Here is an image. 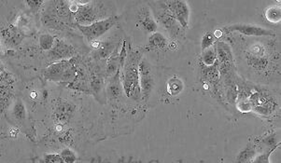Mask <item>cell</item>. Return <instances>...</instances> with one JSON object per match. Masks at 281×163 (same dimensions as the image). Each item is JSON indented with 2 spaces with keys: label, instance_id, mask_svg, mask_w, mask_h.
I'll use <instances>...</instances> for the list:
<instances>
[{
  "label": "cell",
  "instance_id": "6da1fadb",
  "mask_svg": "<svg viewBox=\"0 0 281 163\" xmlns=\"http://www.w3.org/2000/svg\"><path fill=\"white\" fill-rule=\"evenodd\" d=\"M243 59L251 73L261 76H269L279 72L280 55L276 50V44L266 40L265 42L250 41L245 44L242 50Z\"/></svg>",
  "mask_w": 281,
  "mask_h": 163
},
{
  "label": "cell",
  "instance_id": "7a4b0ae2",
  "mask_svg": "<svg viewBox=\"0 0 281 163\" xmlns=\"http://www.w3.org/2000/svg\"><path fill=\"white\" fill-rule=\"evenodd\" d=\"M143 58L142 50L130 49L127 51L125 62L121 70V86L127 97L133 100H139L142 98L141 89L139 86L138 65Z\"/></svg>",
  "mask_w": 281,
  "mask_h": 163
},
{
  "label": "cell",
  "instance_id": "3957f363",
  "mask_svg": "<svg viewBox=\"0 0 281 163\" xmlns=\"http://www.w3.org/2000/svg\"><path fill=\"white\" fill-rule=\"evenodd\" d=\"M77 65L75 59L60 61L47 66L43 70V76L50 82L70 83L76 80L78 76Z\"/></svg>",
  "mask_w": 281,
  "mask_h": 163
},
{
  "label": "cell",
  "instance_id": "277c9868",
  "mask_svg": "<svg viewBox=\"0 0 281 163\" xmlns=\"http://www.w3.org/2000/svg\"><path fill=\"white\" fill-rule=\"evenodd\" d=\"M79 9L73 15L77 25L87 26L95 22L104 20L106 11L104 3L99 1H77Z\"/></svg>",
  "mask_w": 281,
  "mask_h": 163
},
{
  "label": "cell",
  "instance_id": "5b68a950",
  "mask_svg": "<svg viewBox=\"0 0 281 163\" xmlns=\"http://www.w3.org/2000/svg\"><path fill=\"white\" fill-rule=\"evenodd\" d=\"M217 50V65L221 78L233 74L235 68V58L232 52L231 46L225 41L220 40L215 44Z\"/></svg>",
  "mask_w": 281,
  "mask_h": 163
},
{
  "label": "cell",
  "instance_id": "8992f818",
  "mask_svg": "<svg viewBox=\"0 0 281 163\" xmlns=\"http://www.w3.org/2000/svg\"><path fill=\"white\" fill-rule=\"evenodd\" d=\"M116 22H117V17L111 15L104 20L94 22L87 26H82V25H77V26L83 36L87 38L89 42H93L95 40H98V38L104 36L106 33L109 32L111 28L115 25Z\"/></svg>",
  "mask_w": 281,
  "mask_h": 163
},
{
  "label": "cell",
  "instance_id": "52a82bcc",
  "mask_svg": "<svg viewBox=\"0 0 281 163\" xmlns=\"http://www.w3.org/2000/svg\"><path fill=\"white\" fill-rule=\"evenodd\" d=\"M139 86L143 99H148L155 85V73L154 66L146 58H142L138 65Z\"/></svg>",
  "mask_w": 281,
  "mask_h": 163
},
{
  "label": "cell",
  "instance_id": "ba28073f",
  "mask_svg": "<svg viewBox=\"0 0 281 163\" xmlns=\"http://www.w3.org/2000/svg\"><path fill=\"white\" fill-rule=\"evenodd\" d=\"M156 5V11H155V17L156 21L160 22L161 24L166 28V31L169 34L170 38L173 39H177L182 36L184 29L182 25L178 23L176 19L171 15L168 11L163 7L161 1L155 2Z\"/></svg>",
  "mask_w": 281,
  "mask_h": 163
},
{
  "label": "cell",
  "instance_id": "9c48e42d",
  "mask_svg": "<svg viewBox=\"0 0 281 163\" xmlns=\"http://www.w3.org/2000/svg\"><path fill=\"white\" fill-rule=\"evenodd\" d=\"M226 32L239 33L244 37L247 38H274L276 37V32H274L271 29L260 26L257 24H251V23H236L232 24L229 26L224 28Z\"/></svg>",
  "mask_w": 281,
  "mask_h": 163
},
{
  "label": "cell",
  "instance_id": "30bf717a",
  "mask_svg": "<svg viewBox=\"0 0 281 163\" xmlns=\"http://www.w3.org/2000/svg\"><path fill=\"white\" fill-rule=\"evenodd\" d=\"M163 7L170 13L172 16L176 19L182 28L186 30L189 26L190 20V7L188 2L182 0H169V1H161Z\"/></svg>",
  "mask_w": 281,
  "mask_h": 163
},
{
  "label": "cell",
  "instance_id": "8fae6325",
  "mask_svg": "<svg viewBox=\"0 0 281 163\" xmlns=\"http://www.w3.org/2000/svg\"><path fill=\"white\" fill-rule=\"evenodd\" d=\"M75 53L76 50L71 44L60 38H56L55 46L49 51V56L56 63L60 61L70 60L74 58Z\"/></svg>",
  "mask_w": 281,
  "mask_h": 163
},
{
  "label": "cell",
  "instance_id": "7c38bea8",
  "mask_svg": "<svg viewBox=\"0 0 281 163\" xmlns=\"http://www.w3.org/2000/svg\"><path fill=\"white\" fill-rule=\"evenodd\" d=\"M75 105L66 100H60L56 104V110L54 112V120L57 125H65L68 123L75 114Z\"/></svg>",
  "mask_w": 281,
  "mask_h": 163
},
{
  "label": "cell",
  "instance_id": "4fadbf2b",
  "mask_svg": "<svg viewBox=\"0 0 281 163\" xmlns=\"http://www.w3.org/2000/svg\"><path fill=\"white\" fill-rule=\"evenodd\" d=\"M137 20L141 28L148 33H155L158 28V22L155 14L149 10L148 6H142L137 14Z\"/></svg>",
  "mask_w": 281,
  "mask_h": 163
},
{
  "label": "cell",
  "instance_id": "5bb4252c",
  "mask_svg": "<svg viewBox=\"0 0 281 163\" xmlns=\"http://www.w3.org/2000/svg\"><path fill=\"white\" fill-rule=\"evenodd\" d=\"M169 47V41L161 32L152 33L148 39V49L150 50H165Z\"/></svg>",
  "mask_w": 281,
  "mask_h": 163
},
{
  "label": "cell",
  "instance_id": "9a60e30c",
  "mask_svg": "<svg viewBox=\"0 0 281 163\" xmlns=\"http://www.w3.org/2000/svg\"><path fill=\"white\" fill-rule=\"evenodd\" d=\"M1 36H2V40L5 41L6 45L11 46V47L17 46L22 42V33L20 32L18 30V28L15 26L2 29Z\"/></svg>",
  "mask_w": 281,
  "mask_h": 163
},
{
  "label": "cell",
  "instance_id": "2e32d148",
  "mask_svg": "<svg viewBox=\"0 0 281 163\" xmlns=\"http://www.w3.org/2000/svg\"><path fill=\"white\" fill-rule=\"evenodd\" d=\"M121 65V51L118 52V49L114 50V52L109 57L106 67V74L109 76H114L120 72V66Z\"/></svg>",
  "mask_w": 281,
  "mask_h": 163
},
{
  "label": "cell",
  "instance_id": "e0dca14e",
  "mask_svg": "<svg viewBox=\"0 0 281 163\" xmlns=\"http://www.w3.org/2000/svg\"><path fill=\"white\" fill-rule=\"evenodd\" d=\"M257 156V150L251 144L242 149L237 155V163H251Z\"/></svg>",
  "mask_w": 281,
  "mask_h": 163
},
{
  "label": "cell",
  "instance_id": "ac0fdd59",
  "mask_svg": "<svg viewBox=\"0 0 281 163\" xmlns=\"http://www.w3.org/2000/svg\"><path fill=\"white\" fill-rule=\"evenodd\" d=\"M119 79H120V72L113 77V79L109 83V85L106 88V93H107L108 97L111 98V99H116V98L121 96V91L123 89L120 86Z\"/></svg>",
  "mask_w": 281,
  "mask_h": 163
},
{
  "label": "cell",
  "instance_id": "d6986e66",
  "mask_svg": "<svg viewBox=\"0 0 281 163\" xmlns=\"http://www.w3.org/2000/svg\"><path fill=\"white\" fill-rule=\"evenodd\" d=\"M200 60H201V65H204L206 67H211L215 65L217 63V50H216L215 45L203 50Z\"/></svg>",
  "mask_w": 281,
  "mask_h": 163
},
{
  "label": "cell",
  "instance_id": "ffe728a7",
  "mask_svg": "<svg viewBox=\"0 0 281 163\" xmlns=\"http://www.w3.org/2000/svg\"><path fill=\"white\" fill-rule=\"evenodd\" d=\"M265 20L270 23H279L281 21L280 6H270L266 8L264 12Z\"/></svg>",
  "mask_w": 281,
  "mask_h": 163
},
{
  "label": "cell",
  "instance_id": "44dd1931",
  "mask_svg": "<svg viewBox=\"0 0 281 163\" xmlns=\"http://www.w3.org/2000/svg\"><path fill=\"white\" fill-rule=\"evenodd\" d=\"M116 48V44L111 40H106L104 42H101L98 48V56L100 59H109Z\"/></svg>",
  "mask_w": 281,
  "mask_h": 163
},
{
  "label": "cell",
  "instance_id": "7402d4cb",
  "mask_svg": "<svg viewBox=\"0 0 281 163\" xmlns=\"http://www.w3.org/2000/svg\"><path fill=\"white\" fill-rule=\"evenodd\" d=\"M184 88V83L178 77H172L167 83V92L172 96H176L177 94L182 93Z\"/></svg>",
  "mask_w": 281,
  "mask_h": 163
},
{
  "label": "cell",
  "instance_id": "603a6c76",
  "mask_svg": "<svg viewBox=\"0 0 281 163\" xmlns=\"http://www.w3.org/2000/svg\"><path fill=\"white\" fill-rule=\"evenodd\" d=\"M56 38L50 34H43L39 37V43L40 48L43 50L50 51L56 43Z\"/></svg>",
  "mask_w": 281,
  "mask_h": 163
},
{
  "label": "cell",
  "instance_id": "cb8c5ba5",
  "mask_svg": "<svg viewBox=\"0 0 281 163\" xmlns=\"http://www.w3.org/2000/svg\"><path fill=\"white\" fill-rule=\"evenodd\" d=\"M0 96H1V109L2 112L4 111L5 106L9 105V103L11 102V98L13 96L12 93V87L10 86H2L0 87Z\"/></svg>",
  "mask_w": 281,
  "mask_h": 163
},
{
  "label": "cell",
  "instance_id": "d4e9b609",
  "mask_svg": "<svg viewBox=\"0 0 281 163\" xmlns=\"http://www.w3.org/2000/svg\"><path fill=\"white\" fill-rule=\"evenodd\" d=\"M13 116L15 119L19 121H22L27 117V109L24 104L22 103V100L18 99L13 105Z\"/></svg>",
  "mask_w": 281,
  "mask_h": 163
},
{
  "label": "cell",
  "instance_id": "484cf974",
  "mask_svg": "<svg viewBox=\"0 0 281 163\" xmlns=\"http://www.w3.org/2000/svg\"><path fill=\"white\" fill-rule=\"evenodd\" d=\"M216 42H217V38H215L213 33H205L203 37H202V39H201V49H202V51L205 49H209L212 46H214Z\"/></svg>",
  "mask_w": 281,
  "mask_h": 163
},
{
  "label": "cell",
  "instance_id": "4316f807",
  "mask_svg": "<svg viewBox=\"0 0 281 163\" xmlns=\"http://www.w3.org/2000/svg\"><path fill=\"white\" fill-rule=\"evenodd\" d=\"M0 76H1V85L2 86H10L12 87L14 83V76L9 71L4 68L3 65H1V72H0Z\"/></svg>",
  "mask_w": 281,
  "mask_h": 163
},
{
  "label": "cell",
  "instance_id": "83f0119b",
  "mask_svg": "<svg viewBox=\"0 0 281 163\" xmlns=\"http://www.w3.org/2000/svg\"><path fill=\"white\" fill-rule=\"evenodd\" d=\"M60 156L65 163H75L76 161V154L69 148L63 149Z\"/></svg>",
  "mask_w": 281,
  "mask_h": 163
},
{
  "label": "cell",
  "instance_id": "f1b7e54d",
  "mask_svg": "<svg viewBox=\"0 0 281 163\" xmlns=\"http://www.w3.org/2000/svg\"><path fill=\"white\" fill-rule=\"evenodd\" d=\"M276 147H272L270 150L256 156V158H254L253 161L251 163H270V155L274 152Z\"/></svg>",
  "mask_w": 281,
  "mask_h": 163
},
{
  "label": "cell",
  "instance_id": "f546056e",
  "mask_svg": "<svg viewBox=\"0 0 281 163\" xmlns=\"http://www.w3.org/2000/svg\"><path fill=\"white\" fill-rule=\"evenodd\" d=\"M102 86V80L100 79L97 76H94L91 77L90 79V88L92 91H94V93H98L101 90Z\"/></svg>",
  "mask_w": 281,
  "mask_h": 163
},
{
  "label": "cell",
  "instance_id": "4dcf8cb0",
  "mask_svg": "<svg viewBox=\"0 0 281 163\" xmlns=\"http://www.w3.org/2000/svg\"><path fill=\"white\" fill-rule=\"evenodd\" d=\"M44 163H65L61 156L57 154H50L44 158Z\"/></svg>",
  "mask_w": 281,
  "mask_h": 163
},
{
  "label": "cell",
  "instance_id": "1f68e13d",
  "mask_svg": "<svg viewBox=\"0 0 281 163\" xmlns=\"http://www.w3.org/2000/svg\"><path fill=\"white\" fill-rule=\"evenodd\" d=\"M25 3L28 4V7L32 10V11H38L39 10L42 5H45L47 2L46 1H25Z\"/></svg>",
  "mask_w": 281,
  "mask_h": 163
},
{
  "label": "cell",
  "instance_id": "d6a6232c",
  "mask_svg": "<svg viewBox=\"0 0 281 163\" xmlns=\"http://www.w3.org/2000/svg\"><path fill=\"white\" fill-rule=\"evenodd\" d=\"M18 132H19V131H18V130H12L11 131V135L16 136L17 134H18Z\"/></svg>",
  "mask_w": 281,
  "mask_h": 163
}]
</instances>
